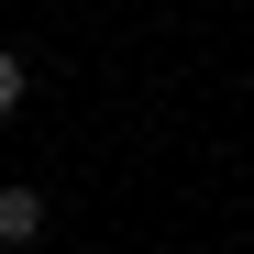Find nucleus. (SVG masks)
Returning a JSON list of instances; mask_svg holds the SVG:
<instances>
[{
	"mask_svg": "<svg viewBox=\"0 0 254 254\" xmlns=\"http://www.w3.org/2000/svg\"><path fill=\"white\" fill-rule=\"evenodd\" d=\"M0 243H45V188H0Z\"/></svg>",
	"mask_w": 254,
	"mask_h": 254,
	"instance_id": "f257e3e1",
	"label": "nucleus"
},
{
	"mask_svg": "<svg viewBox=\"0 0 254 254\" xmlns=\"http://www.w3.org/2000/svg\"><path fill=\"white\" fill-rule=\"evenodd\" d=\"M22 100H33V66H22V56H11V45H0V122H11V111H22Z\"/></svg>",
	"mask_w": 254,
	"mask_h": 254,
	"instance_id": "f03ea898",
	"label": "nucleus"
}]
</instances>
